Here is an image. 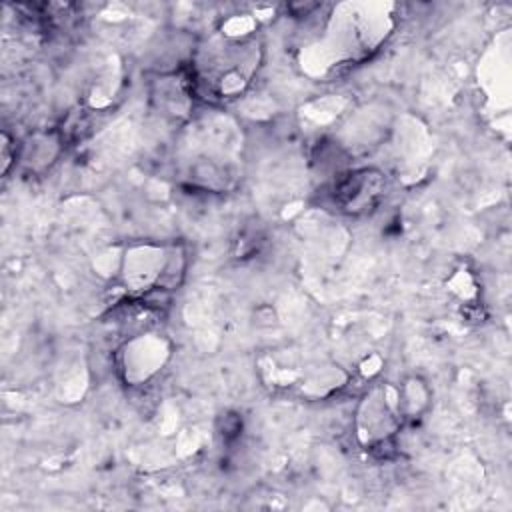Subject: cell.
I'll return each mask as SVG.
<instances>
[{
    "label": "cell",
    "mask_w": 512,
    "mask_h": 512,
    "mask_svg": "<svg viewBox=\"0 0 512 512\" xmlns=\"http://www.w3.org/2000/svg\"><path fill=\"white\" fill-rule=\"evenodd\" d=\"M384 194V174L378 170H350L338 174L330 186V198L348 214L370 212Z\"/></svg>",
    "instance_id": "obj_1"
}]
</instances>
